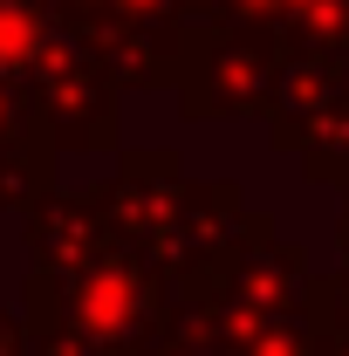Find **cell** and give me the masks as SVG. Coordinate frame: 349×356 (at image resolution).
Returning a JSON list of instances; mask_svg holds the SVG:
<instances>
[{
	"mask_svg": "<svg viewBox=\"0 0 349 356\" xmlns=\"http://www.w3.org/2000/svg\"><path fill=\"white\" fill-rule=\"evenodd\" d=\"M35 48H42V21L21 0H0V69H21Z\"/></svg>",
	"mask_w": 349,
	"mask_h": 356,
	"instance_id": "1",
	"label": "cell"
},
{
	"mask_svg": "<svg viewBox=\"0 0 349 356\" xmlns=\"http://www.w3.org/2000/svg\"><path fill=\"white\" fill-rule=\"evenodd\" d=\"M0 356H7V329H0Z\"/></svg>",
	"mask_w": 349,
	"mask_h": 356,
	"instance_id": "3",
	"label": "cell"
},
{
	"mask_svg": "<svg viewBox=\"0 0 349 356\" xmlns=\"http://www.w3.org/2000/svg\"><path fill=\"white\" fill-rule=\"evenodd\" d=\"M124 309H131V288H124L117 274H103V281L83 288V322H89V329H117Z\"/></svg>",
	"mask_w": 349,
	"mask_h": 356,
	"instance_id": "2",
	"label": "cell"
}]
</instances>
